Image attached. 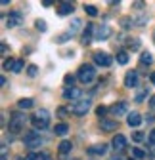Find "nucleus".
Instances as JSON below:
<instances>
[{"label":"nucleus","mask_w":155,"mask_h":160,"mask_svg":"<svg viewBox=\"0 0 155 160\" xmlns=\"http://www.w3.org/2000/svg\"><path fill=\"white\" fill-rule=\"evenodd\" d=\"M117 63H119V65H126V63H128V53H126L125 50L117 52Z\"/></svg>","instance_id":"nucleus-22"},{"label":"nucleus","mask_w":155,"mask_h":160,"mask_svg":"<svg viewBox=\"0 0 155 160\" xmlns=\"http://www.w3.org/2000/svg\"><path fill=\"white\" fill-rule=\"evenodd\" d=\"M0 84H2V86H6V84H8V80H6V76H2V78H0Z\"/></svg>","instance_id":"nucleus-44"},{"label":"nucleus","mask_w":155,"mask_h":160,"mask_svg":"<svg viewBox=\"0 0 155 160\" xmlns=\"http://www.w3.org/2000/svg\"><path fill=\"white\" fill-rule=\"evenodd\" d=\"M63 97L65 99H73V101L77 103V101H79V99H83V92L79 90V88H65L63 90Z\"/></svg>","instance_id":"nucleus-9"},{"label":"nucleus","mask_w":155,"mask_h":160,"mask_svg":"<svg viewBox=\"0 0 155 160\" xmlns=\"http://www.w3.org/2000/svg\"><path fill=\"white\" fill-rule=\"evenodd\" d=\"M111 36V29L107 25H100L96 29V40H107Z\"/></svg>","instance_id":"nucleus-12"},{"label":"nucleus","mask_w":155,"mask_h":160,"mask_svg":"<svg viewBox=\"0 0 155 160\" xmlns=\"http://www.w3.org/2000/svg\"><path fill=\"white\" fill-rule=\"evenodd\" d=\"M40 160H52V156L46 154V152H42V154H40Z\"/></svg>","instance_id":"nucleus-40"},{"label":"nucleus","mask_w":155,"mask_h":160,"mask_svg":"<svg viewBox=\"0 0 155 160\" xmlns=\"http://www.w3.org/2000/svg\"><path fill=\"white\" fill-rule=\"evenodd\" d=\"M27 74H29V76H36V74H38V67H36V65H29V67H27Z\"/></svg>","instance_id":"nucleus-32"},{"label":"nucleus","mask_w":155,"mask_h":160,"mask_svg":"<svg viewBox=\"0 0 155 160\" xmlns=\"http://www.w3.org/2000/svg\"><path fill=\"white\" fill-rule=\"evenodd\" d=\"M90 105H92V99H79L77 103H73L71 105V111H73V114H77V116H84L86 112H88V109H90Z\"/></svg>","instance_id":"nucleus-5"},{"label":"nucleus","mask_w":155,"mask_h":160,"mask_svg":"<svg viewBox=\"0 0 155 160\" xmlns=\"http://www.w3.org/2000/svg\"><path fill=\"white\" fill-rule=\"evenodd\" d=\"M94 63L100 65V67H111L113 57L107 52H94Z\"/></svg>","instance_id":"nucleus-6"},{"label":"nucleus","mask_w":155,"mask_h":160,"mask_svg":"<svg viewBox=\"0 0 155 160\" xmlns=\"http://www.w3.org/2000/svg\"><path fill=\"white\" fill-rule=\"evenodd\" d=\"M13 65H15V59L8 57L6 61H4V71H13Z\"/></svg>","instance_id":"nucleus-27"},{"label":"nucleus","mask_w":155,"mask_h":160,"mask_svg":"<svg viewBox=\"0 0 155 160\" xmlns=\"http://www.w3.org/2000/svg\"><path fill=\"white\" fill-rule=\"evenodd\" d=\"M23 143H25V147H27V149H31V151H33V149H38V147L44 143V137L38 133L36 130H31L29 133H25Z\"/></svg>","instance_id":"nucleus-3"},{"label":"nucleus","mask_w":155,"mask_h":160,"mask_svg":"<svg viewBox=\"0 0 155 160\" xmlns=\"http://www.w3.org/2000/svg\"><path fill=\"white\" fill-rule=\"evenodd\" d=\"M126 124H128L130 128L140 126V124H142V116H140V112H128V116H126Z\"/></svg>","instance_id":"nucleus-13"},{"label":"nucleus","mask_w":155,"mask_h":160,"mask_svg":"<svg viewBox=\"0 0 155 160\" xmlns=\"http://www.w3.org/2000/svg\"><path fill=\"white\" fill-rule=\"evenodd\" d=\"M149 107H151V109H155V95L151 97V101H149Z\"/></svg>","instance_id":"nucleus-43"},{"label":"nucleus","mask_w":155,"mask_h":160,"mask_svg":"<svg viewBox=\"0 0 155 160\" xmlns=\"http://www.w3.org/2000/svg\"><path fill=\"white\" fill-rule=\"evenodd\" d=\"M23 23V15L21 12H10V15H6V25L8 27H17Z\"/></svg>","instance_id":"nucleus-8"},{"label":"nucleus","mask_w":155,"mask_h":160,"mask_svg":"<svg viewBox=\"0 0 155 160\" xmlns=\"http://www.w3.org/2000/svg\"><path fill=\"white\" fill-rule=\"evenodd\" d=\"M84 12L90 15V17H96L98 15V10H96V6H92V4H88V6H84Z\"/></svg>","instance_id":"nucleus-25"},{"label":"nucleus","mask_w":155,"mask_h":160,"mask_svg":"<svg viewBox=\"0 0 155 160\" xmlns=\"http://www.w3.org/2000/svg\"><path fill=\"white\" fill-rule=\"evenodd\" d=\"M31 122L36 130H44L50 126V112L46 109H40V111H36V114H33L31 118Z\"/></svg>","instance_id":"nucleus-2"},{"label":"nucleus","mask_w":155,"mask_h":160,"mask_svg":"<svg viewBox=\"0 0 155 160\" xmlns=\"http://www.w3.org/2000/svg\"><path fill=\"white\" fill-rule=\"evenodd\" d=\"M71 36H73L71 32H65V34H60V36H57V38H56V42H57V44H63V42H67V40H69Z\"/></svg>","instance_id":"nucleus-28"},{"label":"nucleus","mask_w":155,"mask_h":160,"mask_svg":"<svg viewBox=\"0 0 155 160\" xmlns=\"http://www.w3.org/2000/svg\"><path fill=\"white\" fill-rule=\"evenodd\" d=\"M92 32H94V25H92V23H88V25H86V29L83 31V44H84V46H88V44L92 42V38H94V36H92Z\"/></svg>","instance_id":"nucleus-14"},{"label":"nucleus","mask_w":155,"mask_h":160,"mask_svg":"<svg viewBox=\"0 0 155 160\" xmlns=\"http://www.w3.org/2000/svg\"><path fill=\"white\" fill-rule=\"evenodd\" d=\"M2 53H4V55L8 53V44H4V42H2Z\"/></svg>","instance_id":"nucleus-41"},{"label":"nucleus","mask_w":155,"mask_h":160,"mask_svg":"<svg viewBox=\"0 0 155 160\" xmlns=\"http://www.w3.org/2000/svg\"><path fill=\"white\" fill-rule=\"evenodd\" d=\"M140 84V74L138 71H128L126 76H125V86L126 88H136Z\"/></svg>","instance_id":"nucleus-7"},{"label":"nucleus","mask_w":155,"mask_h":160,"mask_svg":"<svg viewBox=\"0 0 155 160\" xmlns=\"http://www.w3.org/2000/svg\"><path fill=\"white\" fill-rule=\"evenodd\" d=\"M23 69H25V61H23V59H15V65H13L12 72H21Z\"/></svg>","instance_id":"nucleus-24"},{"label":"nucleus","mask_w":155,"mask_h":160,"mask_svg":"<svg viewBox=\"0 0 155 160\" xmlns=\"http://www.w3.org/2000/svg\"><path fill=\"white\" fill-rule=\"evenodd\" d=\"M27 124V116L23 112H13L10 116V122H8V130L12 133H17V132H21Z\"/></svg>","instance_id":"nucleus-1"},{"label":"nucleus","mask_w":155,"mask_h":160,"mask_svg":"<svg viewBox=\"0 0 155 160\" xmlns=\"http://www.w3.org/2000/svg\"><path fill=\"white\" fill-rule=\"evenodd\" d=\"M57 116H60V118L69 116V109H67V107H60V109H57Z\"/></svg>","instance_id":"nucleus-34"},{"label":"nucleus","mask_w":155,"mask_h":160,"mask_svg":"<svg viewBox=\"0 0 155 160\" xmlns=\"http://www.w3.org/2000/svg\"><path fill=\"white\" fill-rule=\"evenodd\" d=\"M128 27H130V19L125 17V19H123V29H128Z\"/></svg>","instance_id":"nucleus-39"},{"label":"nucleus","mask_w":155,"mask_h":160,"mask_svg":"<svg viewBox=\"0 0 155 160\" xmlns=\"http://www.w3.org/2000/svg\"><path fill=\"white\" fill-rule=\"evenodd\" d=\"M105 152H107V145H104V143L92 145V147L88 149V154H98V156H104Z\"/></svg>","instance_id":"nucleus-15"},{"label":"nucleus","mask_w":155,"mask_h":160,"mask_svg":"<svg viewBox=\"0 0 155 160\" xmlns=\"http://www.w3.org/2000/svg\"><path fill=\"white\" fill-rule=\"evenodd\" d=\"M63 82L67 84V88H73V82H75V76H73V74H65V78H63Z\"/></svg>","instance_id":"nucleus-31"},{"label":"nucleus","mask_w":155,"mask_h":160,"mask_svg":"<svg viewBox=\"0 0 155 160\" xmlns=\"http://www.w3.org/2000/svg\"><path fill=\"white\" fill-rule=\"evenodd\" d=\"M54 132H56V135H61V137H63V135H67V132H69V126H67V124H63V122H61V124H56Z\"/></svg>","instance_id":"nucleus-19"},{"label":"nucleus","mask_w":155,"mask_h":160,"mask_svg":"<svg viewBox=\"0 0 155 160\" xmlns=\"http://www.w3.org/2000/svg\"><path fill=\"white\" fill-rule=\"evenodd\" d=\"M73 12H75L73 2H61L60 8H57V13H60V15H69V13H73Z\"/></svg>","instance_id":"nucleus-16"},{"label":"nucleus","mask_w":155,"mask_h":160,"mask_svg":"<svg viewBox=\"0 0 155 160\" xmlns=\"http://www.w3.org/2000/svg\"><path fill=\"white\" fill-rule=\"evenodd\" d=\"M100 128L104 132H113V130H117V120H107V118H104L102 122H100Z\"/></svg>","instance_id":"nucleus-17"},{"label":"nucleus","mask_w":155,"mask_h":160,"mask_svg":"<svg viewBox=\"0 0 155 160\" xmlns=\"http://www.w3.org/2000/svg\"><path fill=\"white\" fill-rule=\"evenodd\" d=\"M140 63H142V65H151V63H153V55H151L149 52H144V53L140 55Z\"/></svg>","instance_id":"nucleus-21"},{"label":"nucleus","mask_w":155,"mask_h":160,"mask_svg":"<svg viewBox=\"0 0 155 160\" xmlns=\"http://www.w3.org/2000/svg\"><path fill=\"white\" fill-rule=\"evenodd\" d=\"M81 27V19H73V25H71V29H69V32L71 34H75V31Z\"/></svg>","instance_id":"nucleus-35"},{"label":"nucleus","mask_w":155,"mask_h":160,"mask_svg":"<svg viewBox=\"0 0 155 160\" xmlns=\"http://www.w3.org/2000/svg\"><path fill=\"white\" fill-rule=\"evenodd\" d=\"M132 21H136V25H140V27H142V25H146V23H147V17H146V15H140V17H134Z\"/></svg>","instance_id":"nucleus-33"},{"label":"nucleus","mask_w":155,"mask_h":160,"mask_svg":"<svg viewBox=\"0 0 155 160\" xmlns=\"http://www.w3.org/2000/svg\"><path fill=\"white\" fill-rule=\"evenodd\" d=\"M111 112L113 114H117V116H128V103L126 101H119V103H115L113 107H111Z\"/></svg>","instance_id":"nucleus-11"},{"label":"nucleus","mask_w":155,"mask_h":160,"mask_svg":"<svg viewBox=\"0 0 155 160\" xmlns=\"http://www.w3.org/2000/svg\"><path fill=\"white\" fill-rule=\"evenodd\" d=\"M111 160H125V158H121V156H113Z\"/></svg>","instance_id":"nucleus-46"},{"label":"nucleus","mask_w":155,"mask_h":160,"mask_svg":"<svg viewBox=\"0 0 155 160\" xmlns=\"http://www.w3.org/2000/svg\"><path fill=\"white\" fill-rule=\"evenodd\" d=\"M105 112H107V107H104V105H98V107H96V114H98V116H100L102 120H104Z\"/></svg>","instance_id":"nucleus-30"},{"label":"nucleus","mask_w":155,"mask_h":160,"mask_svg":"<svg viewBox=\"0 0 155 160\" xmlns=\"http://www.w3.org/2000/svg\"><path fill=\"white\" fill-rule=\"evenodd\" d=\"M149 80H151V84H155V72H151V74H149Z\"/></svg>","instance_id":"nucleus-45"},{"label":"nucleus","mask_w":155,"mask_h":160,"mask_svg":"<svg viewBox=\"0 0 155 160\" xmlns=\"http://www.w3.org/2000/svg\"><path fill=\"white\" fill-rule=\"evenodd\" d=\"M153 122H155V116L149 114V116H147V124H153Z\"/></svg>","instance_id":"nucleus-42"},{"label":"nucleus","mask_w":155,"mask_h":160,"mask_svg":"<svg viewBox=\"0 0 155 160\" xmlns=\"http://www.w3.org/2000/svg\"><path fill=\"white\" fill-rule=\"evenodd\" d=\"M146 97H147V90H142V92H138V93H136V97H134V101H136V103H142Z\"/></svg>","instance_id":"nucleus-26"},{"label":"nucleus","mask_w":155,"mask_h":160,"mask_svg":"<svg viewBox=\"0 0 155 160\" xmlns=\"http://www.w3.org/2000/svg\"><path fill=\"white\" fill-rule=\"evenodd\" d=\"M132 156L136 160H142V158H146V152L142 149H138V147H132Z\"/></svg>","instance_id":"nucleus-23"},{"label":"nucleus","mask_w":155,"mask_h":160,"mask_svg":"<svg viewBox=\"0 0 155 160\" xmlns=\"http://www.w3.org/2000/svg\"><path fill=\"white\" fill-rule=\"evenodd\" d=\"M71 149H73V143H71V141H61L60 147H57L60 154H67V152H71Z\"/></svg>","instance_id":"nucleus-18"},{"label":"nucleus","mask_w":155,"mask_h":160,"mask_svg":"<svg viewBox=\"0 0 155 160\" xmlns=\"http://www.w3.org/2000/svg\"><path fill=\"white\" fill-rule=\"evenodd\" d=\"M25 160H40V154H36V152H29L25 156Z\"/></svg>","instance_id":"nucleus-38"},{"label":"nucleus","mask_w":155,"mask_h":160,"mask_svg":"<svg viewBox=\"0 0 155 160\" xmlns=\"http://www.w3.org/2000/svg\"><path fill=\"white\" fill-rule=\"evenodd\" d=\"M153 42H155V31H153Z\"/></svg>","instance_id":"nucleus-47"},{"label":"nucleus","mask_w":155,"mask_h":160,"mask_svg":"<svg viewBox=\"0 0 155 160\" xmlns=\"http://www.w3.org/2000/svg\"><path fill=\"white\" fill-rule=\"evenodd\" d=\"M132 139H134V141H142V139H144V132H134Z\"/></svg>","instance_id":"nucleus-36"},{"label":"nucleus","mask_w":155,"mask_h":160,"mask_svg":"<svg viewBox=\"0 0 155 160\" xmlns=\"http://www.w3.org/2000/svg\"><path fill=\"white\" fill-rule=\"evenodd\" d=\"M147 143H149L151 147H155V130H151V133H149V137H147Z\"/></svg>","instance_id":"nucleus-37"},{"label":"nucleus","mask_w":155,"mask_h":160,"mask_svg":"<svg viewBox=\"0 0 155 160\" xmlns=\"http://www.w3.org/2000/svg\"><path fill=\"white\" fill-rule=\"evenodd\" d=\"M33 105H35L33 99H19V103H17V107L21 109V111H27V109H31Z\"/></svg>","instance_id":"nucleus-20"},{"label":"nucleus","mask_w":155,"mask_h":160,"mask_svg":"<svg viewBox=\"0 0 155 160\" xmlns=\"http://www.w3.org/2000/svg\"><path fill=\"white\" fill-rule=\"evenodd\" d=\"M77 76H79V80H81V82L83 84H90L92 82V80L96 78V69L92 67V65H81V69H79V74H77Z\"/></svg>","instance_id":"nucleus-4"},{"label":"nucleus","mask_w":155,"mask_h":160,"mask_svg":"<svg viewBox=\"0 0 155 160\" xmlns=\"http://www.w3.org/2000/svg\"><path fill=\"white\" fill-rule=\"evenodd\" d=\"M38 31H40V32H44L48 27H46V21H44V19H36V25H35Z\"/></svg>","instance_id":"nucleus-29"},{"label":"nucleus","mask_w":155,"mask_h":160,"mask_svg":"<svg viewBox=\"0 0 155 160\" xmlns=\"http://www.w3.org/2000/svg\"><path fill=\"white\" fill-rule=\"evenodd\" d=\"M111 145H113V149L117 151V152L125 151V149H126V139H125V135H123V133H117V135L113 137V141H111Z\"/></svg>","instance_id":"nucleus-10"}]
</instances>
